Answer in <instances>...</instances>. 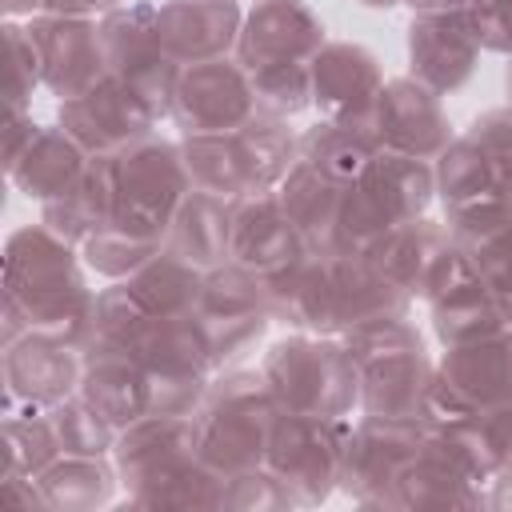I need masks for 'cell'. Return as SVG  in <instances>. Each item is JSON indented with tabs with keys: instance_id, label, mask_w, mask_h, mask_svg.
Segmentation results:
<instances>
[{
	"instance_id": "cell-1",
	"label": "cell",
	"mask_w": 512,
	"mask_h": 512,
	"mask_svg": "<svg viewBox=\"0 0 512 512\" xmlns=\"http://www.w3.org/2000/svg\"><path fill=\"white\" fill-rule=\"evenodd\" d=\"M80 248L48 232L44 224H24L4 244V288L0 296L16 300L28 320V332L88 348L96 292L84 280Z\"/></svg>"
},
{
	"instance_id": "cell-2",
	"label": "cell",
	"mask_w": 512,
	"mask_h": 512,
	"mask_svg": "<svg viewBox=\"0 0 512 512\" xmlns=\"http://www.w3.org/2000/svg\"><path fill=\"white\" fill-rule=\"evenodd\" d=\"M120 488L136 508H224V484L196 448L192 416H140L112 448Z\"/></svg>"
},
{
	"instance_id": "cell-3",
	"label": "cell",
	"mask_w": 512,
	"mask_h": 512,
	"mask_svg": "<svg viewBox=\"0 0 512 512\" xmlns=\"http://www.w3.org/2000/svg\"><path fill=\"white\" fill-rule=\"evenodd\" d=\"M280 416V400L272 396L260 368H224L212 372L192 424H196V448L204 464H212L220 476L260 468L268 460V440Z\"/></svg>"
},
{
	"instance_id": "cell-4",
	"label": "cell",
	"mask_w": 512,
	"mask_h": 512,
	"mask_svg": "<svg viewBox=\"0 0 512 512\" xmlns=\"http://www.w3.org/2000/svg\"><path fill=\"white\" fill-rule=\"evenodd\" d=\"M340 340L352 352L356 372H360L356 408L364 416L420 420L424 392L436 376V364L428 360L424 332L408 316H384V320L344 332Z\"/></svg>"
},
{
	"instance_id": "cell-5",
	"label": "cell",
	"mask_w": 512,
	"mask_h": 512,
	"mask_svg": "<svg viewBox=\"0 0 512 512\" xmlns=\"http://www.w3.org/2000/svg\"><path fill=\"white\" fill-rule=\"evenodd\" d=\"M188 192L192 184L180 160V140H164L152 132L124 152H112V216L104 228L164 248L172 212Z\"/></svg>"
},
{
	"instance_id": "cell-6",
	"label": "cell",
	"mask_w": 512,
	"mask_h": 512,
	"mask_svg": "<svg viewBox=\"0 0 512 512\" xmlns=\"http://www.w3.org/2000/svg\"><path fill=\"white\" fill-rule=\"evenodd\" d=\"M260 372L284 412L348 416L360 400V372L340 336L292 332L268 344Z\"/></svg>"
},
{
	"instance_id": "cell-7",
	"label": "cell",
	"mask_w": 512,
	"mask_h": 512,
	"mask_svg": "<svg viewBox=\"0 0 512 512\" xmlns=\"http://www.w3.org/2000/svg\"><path fill=\"white\" fill-rule=\"evenodd\" d=\"M436 200L432 160H412L396 152H376L372 164L344 188V248H368L384 232L428 216Z\"/></svg>"
},
{
	"instance_id": "cell-8",
	"label": "cell",
	"mask_w": 512,
	"mask_h": 512,
	"mask_svg": "<svg viewBox=\"0 0 512 512\" xmlns=\"http://www.w3.org/2000/svg\"><path fill=\"white\" fill-rule=\"evenodd\" d=\"M488 472L472 420L460 428H424L420 448L392 488V508H480Z\"/></svg>"
},
{
	"instance_id": "cell-9",
	"label": "cell",
	"mask_w": 512,
	"mask_h": 512,
	"mask_svg": "<svg viewBox=\"0 0 512 512\" xmlns=\"http://www.w3.org/2000/svg\"><path fill=\"white\" fill-rule=\"evenodd\" d=\"M348 428L352 424L344 416H304L280 408L264 464L284 480L300 508H316L340 488Z\"/></svg>"
},
{
	"instance_id": "cell-10",
	"label": "cell",
	"mask_w": 512,
	"mask_h": 512,
	"mask_svg": "<svg viewBox=\"0 0 512 512\" xmlns=\"http://www.w3.org/2000/svg\"><path fill=\"white\" fill-rule=\"evenodd\" d=\"M100 48L112 80L128 84L160 120L172 112L180 64L164 52L156 8L152 4H120L100 16Z\"/></svg>"
},
{
	"instance_id": "cell-11",
	"label": "cell",
	"mask_w": 512,
	"mask_h": 512,
	"mask_svg": "<svg viewBox=\"0 0 512 512\" xmlns=\"http://www.w3.org/2000/svg\"><path fill=\"white\" fill-rule=\"evenodd\" d=\"M196 324L204 332L212 368H236L268 332L272 312L264 300V284L256 272L240 268L236 260H224L220 268L204 272L200 304H196Z\"/></svg>"
},
{
	"instance_id": "cell-12",
	"label": "cell",
	"mask_w": 512,
	"mask_h": 512,
	"mask_svg": "<svg viewBox=\"0 0 512 512\" xmlns=\"http://www.w3.org/2000/svg\"><path fill=\"white\" fill-rule=\"evenodd\" d=\"M252 116H260V104L236 56L180 68L172 112H168L180 136H228V132H240Z\"/></svg>"
},
{
	"instance_id": "cell-13",
	"label": "cell",
	"mask_w": 512,
	"mask_h": 512,
	"mask_svg": "<svg viewBox=\"0 0 512 512\" xmlns=\"http://www.w3.org/2000/svg\"><path fill=\"white\" fill-rule=\"evenodd\" d=\"M424 424L420 420H388V416H360L348 428L344 464H340V492L364 508H392V488L420 448Z\"/></svg>"
},
{
	"instance_id": "cell-14",
	"label": "cell",
	"mask_w": 512,
	"mask_h": 512,
	"mask_svg": "<svg viewBox=\"0 0 512 512\" xmlns=\"http://www.w3.org/2000/svg\"><path fill=\"white\" fill-rule=\"evenodd\" d=\"M368 132L380 152H396L412 160H436L456 136L440 96L412 76L384 80L368 116Z\"/></svg>"
},
{
	"instance_id": "cell-15",
	"label": "cell",
	"mask_w": 512,
	"mask_h": 512,
	"mask_svg": "<svg viewBox=\"0 0 512 512\" xmlns=\"http://www.w3.org/2000/svg\"><path fill=\"white\" fill-rule=\"evenodd\" d=\"M324 44H328L324 20L304 0H256L244 12L236 60L252 76L268 68L312 64Z\"/></svg>"
},
{
	"instance_id": "cell-16",
	"label": "cell",
	"mask_w": 512,
	"mask_h": 512,
	"mask_svg": "<svg viewBox=\"0 0 512 512\" xmlns=\"http://www.w3.org/2000/svg\"><path fill=\"white\" fill-rule=\"evenodd\" d=\"M56 124H64L88 156H112V152H124L128 144L152 136L160 116L128 84L104 76L84 96L60 100Z\"/></svg>"
},
{
	"instance_id": "cell-17",
	"label": "cell",
	"mask_w": 512,
	"mask_h": 512,
	"mask_svg": "<svg viewBox=\"0 0 512 512\" xmlns=\"http://www.w3.org/2000/svg\"><path fill=\"white\" fill-rule=\"evenodd\" d=\"M28 36L40 52V80L56 100L84 96L88 88H96L108 76L96 16L36 12V16H28Z\"/></svg>"
},
{
	"instance_id": "cell-18",
	"label": "cell",
	"mask_w": 512,
	"mask_h": 512,
	"mask_svg": "<svg viewBox=\"0 0 512 512\" xmlns=\"http://www.w3.org/2000/svg\"><path fill=\"white\" fill-rule=\"evenodd\" d=\"M80 376L84 352L64 340L24 332L16 344L0 348L4 408H52L80 392Z\"/></svg>"
},
{
	"instance_id": "cell-19",
	"label": "cell",
	"mask_w": 512,
	"mask_h": 512,
	"mask_svg": "<svg viewBox=\"0 0 512 512\" xmlns=\"http://www.w3.org/2000/svg\"><path fill=\"white\" fill-rule=\"evenodd\" d=\"M412 296L372 268V260L352 252H332L324 268V336H344L360 324L384 316H408Z\"/></svg>"
},
{
	"instance_id": "cell-20",
	"label": "cell",
	"mask_w": 512,
	"mask_h": 512,
	"mask_svg": "<svg viewBox=\"0 0 512 512\" xmlns=\"http://www.w3.org/2000/svg\"><path fill=\"white\" fill-rule=\"evenodd\" d=\"M408 44V76L432 88L436 96L460 92L480 60V44L472 36L468 12H412L404 28Z\"/></svg>"
},
{
	"instance_id": "cell-21",
	"label": "cell",
	"mask_w": 512,
	"mask_h": 512,
	"mask_svg": "<svg viewBox=\"0 0 512 512\" xmlns=\"http://www.w3.org/2000/svg\"><path fill=\"white\" fill-rule=\"evenodd\" d=\"M380 88L384 72L376 52L356 40H328L312 60V104L320 108V120L368 124Z\"/></svg>"
},
{
	"instance_id": "cell-22",
	"label": "cell",
	"mask_w": 512,
	"mask_h": 512,
	"mask_svg": "<svg viewBox=\"0 0 512 512\" xmlns=\"http://www.w3.org/2000/svg\"><path fill=\"white\" fill-rule=\"evenodd\" d=\"M424 300H428V312H432V332L444 348L504 328V316H500L488 284L480 280L472 256L460 244H452V252L444 256V264H440Z\"/></svg>"
},
{
	"instance_id": "cell-23",
	"label": "cell",
	"mask_w": 512,
	"mask_h": 512,
	"mask_svg": "<svg viewBox=\"0 0 512 512\" xmlns=\"http://www.w3.org/2000/svg\"><path fill=\"white\" fill-rule=\"evenodd\" d=\"M304 252L308 248H304L296 224L288 220L276 188L244 192L228 204V260H236L240 268L268 276Z\"/></svg>"
},
{
	"instance_id": "cell-24",
	"label": "cell",
	"mask_w": 512,
	"mask_h": 512,
	"mask_svg": "<svg viewBox=\"0 0 512 512\" xmlns=\"http://www.w3.org/2000/svg\"><path fill=\"white\" fill-rule=\"evenodd\" d=\"M244 8L236 0H168L156 8L164 52L188 68L220 56H236Z\"/></svg>"
},
{
	"instance_id": "cell-25",
	"label": "cell",
	"mask_w": 512,
	"mask_h": 512,
	"mask_svg": "<svg viewBox=\"0 0 512 512\" xmlns=\"http://www.w3.org/2000/svg\"><path fill=\"white\" fill-rule=\"evenodd\" d=\"M360 252L372 260V268L380 276H388L412 300H424L432 280H436V272H440V264H444V256L452 252V236H448L444 220L420 216V220H408V224L384 232L380 240H372Z\"/></svg>"
},
{
	"instance_id": "cell-26",
	"label": "cell",
	"mask_w": 512,
	"mask_h": 512,
	"mask_svg": "<svg viewBox=\"0 0 512 512\" xmlns=\"http://www.w3.org/2000/svg\"><path fill=\"white\" fill-rule=\"evenodd\" d=\"M436 372L476 412L488 404L512 400V328L504 324L488 336L444 348Z\"/></svg>"
},
{
	"instance_id": "cell-27",
	"label": "cell",
	"mask_w": 512,
	"mask_h": 512,
	"mask_svg": "<svg viewBox=\"0 0 512 512\" xmlns=\"http://www.w3.org/2000/svg\"><path fill=\"white\" fill-rule=\"evenodd\" d=\"M344 188L328 176H320L316 168H308L304 160L292 164V172L280 180V204L288 212V220L296 224L300 240L308 252H348L344 248V232H340V216H344Z\"/></svg>"
},
{
	"instance_id": "cell-28",
	"label": "cell",
	"mask_w": 512,
	"mask_h": 512,
	"mask_svg": "<svg viewBox=\"0 0 512 512\" xmlns=\"http://www.w3.org/2000/svg\"><path fill=\"white\" fill-rule=\"evenodd\" d=\"M80 396L108 416L116 428H128L132 420L152 412L148 396V372L140 368L136 356L116 352V348H88L84 352V376H80Z\"/></svg>"
},
{
	"instance_id": "cell-29",
	"label": "cell",
	"mask_w": 512,
	"mask_h": 512,
	"mask_svg": "<svg viewBox=\"0 0 512 512\" xmlns=\"http://www.w3.org/2000/svg\"><path fill=\"white\" fill-rule=\"evenodd\" d=\"M88 152L76 144V136L64 128V124H40L32 148L20 156V164L8 172V180L36 204L44 200H56V196H68L84 168H88Z\"/></svg>"
},
{
	"instance_id": "cell-30",
	"label": "cell",
	"mask_w": 512,
	"mask_h": 512,
	"mask_svg": "<svg viewBox=\"0 0 512 512\" xmlns=\"http://www.w3.org/2000/svg\"><path fill=\"white\" fill-rule=\"evenodd\" d=\"M44 504L52 512H96L116 500L120 472L112 456H72L64 452L36 476Z\"/></svg>"
},
{
	"instance_id": "cell-31",
	"label": "cell",
	"mask_w": 512,
	"mask_h": 512,
	"mask_svg": "<svg viewBox=\"0 0 512 512\" xmlns=\"http://www.w3.org/2000/svg\"><path fill=\"white\" fill-rule=\"evenodd\" d=\"M164 248L180 260L196 264L200 272H212L228 260V200L188 192L180 208L172 212V224L164 232Z\"/></svg>"
},
{
	"instance_id": "cell-32",
	"label": "cell",
	"mask_w": 512,
	"mask_h": 512,
	"mask_svg": "<svg viewBox=\"0 0 512 512\" xmlns=\"http://www.w3.org/2000/svg\"><path fill=\"white\" fill-rule=\"evenodd\" d=\"M132 296L152 312V316H196L200 304V288H204V272L188 260H180L176 252L160 248L152 252L128 280Z\"/></svg>"
},
{
	"instance_id": "cell-33",
	"label": "cell",
	"mask_w": 512,
	"mask_h": 512,
	"mask_svg": "<svg viewBox=\"0 0 512 512\" xmlns=\"http://www.w3.org/2000/svg\"><path fill=\"white\" fill-rule=\"evenodd\" d=\"M376 140L368 124H336V120H316L312 128L300 132V160L316 168L320 176L336 184H352L376 156Z\"/></svg>"
},
{
	"instance_id": "cell-34",
	"label": "cell",
	"mask_w": 512,
	"mask_h": 512,
	"mask_svg": "<svg viewBox=\"0 0 512 512\" xmlns=\"http://www.w3.org/2000/svg\"><path fill=\"white\" fill-rule=\"evenodd\" d=\"M236 148L244 160V176H248V192H268L280 188V180L292 172V164L300 160V136L288 128V120L280 116H252L240 132H236Z\"/></svg>"
},
{
	"instance_id": "cell-35",
	"label": "cell",
	"mask_w": 512,
	"mask_h": 512,
	"mask_svg": "<svg viewBox=\"0 0 512 512\" xmlns=\"http://www.w3.org/2000/svg\"><path fill=\"white\" fill-rule=\"evenodd\" d=\"M180 160H184L192 192H204V196H216L228 204L248 192L236 132H228V136H180Z\"/></svg>"
},
{
	"instance_id": "cell-36",
	"label": "cell",
	"mask_w": 512,
	"mask_h": 512,
	"mask_svg": "<svg viewBox=\"0 0 512 512\" xmlns=\"http://www.w3.org/2000/svg\"><path fill=\"white\" fill-rule=\"evenodd\" d=\"M4 472L0 476H40L52 460L64 456L48 408H4Z\"/></svg>"
},
{
	"instance_id": "cell-37",
	"label": "cell",
	"mask_w": 512,
	"mask_h": 512,
	"mask_svg": "<svg viewBox=\"0 0 512 512\" xmlns=\"http://www.w3.org/2000/svg\"><path fill=\"white\" fill-rule=\"evenodd\" d=\"M432 172H436V200L444 208H464V204H476V200L508 196L464 132L452 136V144L432 160Z\"/></svg>"
},
{
	"instance_id": "cell-38",
	"label": "cell",
	"mask_w": 512,
	"mask_h": 512,
	"mask_svg": "<svg viewBox=\"0 0 512 512\" xmlns=\"http://www.w3.org/2000/svg\"><path fill=\"white\" fill-rule=\"evenodd\" d=\"M48 416L56 424V436H60L64 452H72V456H112L120 428L108 416H100L80 392L52 404Z\"/></svg>"
},
{
	"instance_id": "cell-39",
	"label": "cell",
	"mask_w": 512,
	"mask_h": 512,
	"mask_svg": "<svg viewBox=\"0 0 512 512\" xmlns=\"http://www.w3.org/2000/svg\"><path fill=\"white\" fill-rule=\"evenodd\" d=\"M4 56H8V80H4V96H8V116H24L32 104V92L44 88L40 80V52L28 36V24L4 20Z\"/></svg>"
},
{
	"instance_id": "cell-40",
	"label": "cell",
	"mask_w": 512,
	"mask_h": 512,
	"mask_svg": "<svg viewBox=\"0 0 512 512\" xmlns=\"http://www.w3.org/2000/svg\"><path fill=\"white\" fill-rule=\"evenodd\" d=\"M252 92L260 112L292 120L304 108H312V64H296V68H268V72H252Z\"/></svg>"
},
{
	"instance_id": "cell-41",
	"label": "cell",
	"mask_w": 512,
	"mask_h": 512,
	"mask_svg": "<svg viewBox=\"0 0 512 512\" xmlns=\"http://www.w3.org/2000/svg\"><path fill=\"white\" fill-rule=\"evenodd\" d=\"M284 508H296V500L268 464L232 472L224 484V512H284Z\"/></svg>"
},
{
	"instance_id": "cell-42",
	"label": "cell",
	"mask_w": 512,
	"mask_h": 512,
	"mask_svg": "<svg viewBox=\"0 0 512 512\" xmlns=\"http://www.w3.org/2000/svg\"><path fill=\"white\" fill-rule=\"evenodd\" d=\"M464 136L476 144V152L484 156V164H488V172L496 176V184H500L504 192H512V104L480 112V116L464 128Z\"/></svg>"
},
{
	"instance_id": "cell-43",
	"label": "cell",
	"mask_w": 512,
	"mask_h": 512,
	"mask_svg": "<svg viewBox=\"0 0 512 512\" xmlns=\"http://www.w3.org/2000/svg\"><path fill=\"white\" fill-rule=\"evenodd\" d=\"M152 252H160V248L140 244V240H128V236H120V232H112V228H96V232L80 244L84 264H88L92 272L108 276V280H128Z\"/></svg>"
},
{
	"instance_id": "cell-44",
	"label": "cell",
	"mask_w": 512,
	"mask_h": 512,
	"mask_svg": "<svg viewBox=\"0 0 512 512\" xmlns=\"http://www.w3.org/2000/svg\"><path fill=\"white\" fill-rule=\"evenodd\" d=\"M468 256H472L480 280L488 284L504 324L512 328V196H508V224H504V232L492 244H484V248H476Z\"/></svg>"
},
{
	"instance_id": "cell-45",
	"label": "cell",
	"mask_w": 512,
	"mask_h": 512,
	"mask_svg": "<svg viewBox=\"0 0 512 512\" xmlns=\"http://www.w3.org/2000/svg\"><path fill=\"white\" fill-rule=\"evenodd\" d=\"M472 432L488 468H512V400L480 408L472 416Z\"/></svg>"
},
{
	"instance_id": "cell-46",
	"label": "cell",
	"mask_w": 512,
	"mask_h": 512,
	"mask_svg": "<svg viewBox=\"0 0 512 512\" xmlns=\"http://www.w3.org/2000/svg\"><path fill=\"white\" fill-rule=\"evenodd\" d=\"M468 24L480 52L512 56V0H476L468 8Z\"/></svg>"
},
{
	"instance_id": "cell-47",
	"label": "cell",
	"mask_w": 512,
	"mask_h": 512,
	"mask_svg": "<svg viewBox=\"0 0 512 512\" xmlns=\"http://www.w3.org/2000/svg\"><path fill=\"white\" fill-rule=\"evenodd\" d=\"M36 132H40V124L32 120V112H24V116H8V124H4V172H12L16 164H20V156L32 148V140H36Z\"/></svg>"
},
{
	"instance_id": "cell-48",
	"label": "cell",
	"mask_w": 512,
	"mask_h": 512,
	"mask_svg": "<svg viewBox=\"0 0 512 512\" xmlns=\"http://www.w3.org/2000/svg\"><path fill=\"white\" fill-rule=\"evenodd\" d=\"M0 500L4 504H16V508H48L44 504V492H40V484H36V476H0Z\"/></svg>"
},
{
	"instance_id": "cell-49",
	"label": "cell",
	"mask_w": 512,
	"mask_h": 512,
	"mask_svg": "<svg viewBox=\"0 0 512 512\" xmlns=\"http://www.w3.org/2000/svg\"><path fill=\"white\" fill-rule=\"evenodd\" d=\"M480 508L512 512V468H492L480 484Z\"/></svg>"
},
{
	"instance_id": "cell-50",
	"label": "cell",
	"mask_w": 512,
	"mask_h": 512,
	"mask_svg": "<svg viewBox=\"0 0 512 512\" xmlns=\"http://www.w3.org/2000/svg\"><path fill=\"white\" fill-rule=\"evenodd\" d=\"M124 0H44V12L56 16H104L112 8H120Z\"/></svg>"
},
{
	"instance_id": "cell-51",
	"label": "cell",
	"mask_w": 512,
	"mask_h": 512,
	"mask_svg": "<svg viewBox=\"0 0 512 512\" xmlns=\"http://www.w3.org/2000/svg\"><path fill=\"white\" fill-rule=\"evenodd\" d=\"M412 12H468L476 0H404Z\"/></svg>"
},
{
	"instance_id": "cell-52",
	"label": "cell",
	"mask_w": 512,
	"mask_h": 512,
	"mask_svg": "<svg viewBox=\"0 0 512 512\" xmlns=\"http://www.w3.org/2000/svg\"><path fill=\"white\" fill-rule=\"evenodd\" d=\"M0 8H4L8 20H20V16H36V12H44V0H0Z\"/></svg>"
},
{
	"instance_id": "cell-53",
	"label": "cell",
	"mask_w": 512,
	"mask_h": 512,
	"mask_svg": "<svg viewBox=\"0 0 512 512\" xmlns=\"http://www.w3.org/2000/svg\"><path fill=\"white\" fill-rule=\"evenodd\" d=\"M364 8H380V12H388V8H396V4H404V0H360Z\"/></svg>"
},
{
	"instance_id": "cell-54",
	"label": "cell",
	"mask_w": 512,
	"mask_h": 512,
	"mask_svg": "<svg viewBox=\"0 0 512 512\" xmlns=\"http://www.w3.org/2000/svg\"><path fill=\"white\" fill-rule=\"evenodd\" d=\"M504 92H508V104H512V56H508V64H504Z\"/></svg>"
}]
</instances>
